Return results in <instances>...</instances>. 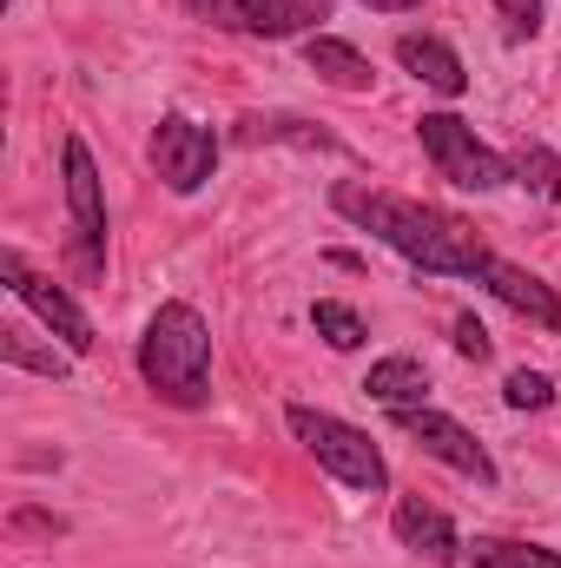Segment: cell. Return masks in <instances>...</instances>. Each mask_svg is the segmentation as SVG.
<instances>
[{
    "label": "cell",
    "instance_id": "1",
    "mask_svg": "<svg viewBox=\"0 0 561 568\" xmlns=\"http://www.w3.org/2000/svg\"><path fill=\"white\" fill-rule=\"evenodd\" d=\"M330 205L364 225L370 239H384L390 252H404L417 272H436V278H482L489 272V245L469 219L442 212V205H422V199H404V192H384V185H364V179H344L330 192Z\"/></svg>",
    "mask_w": 561,
    "mask_h": 568
},
{
    "label": "cell",
    "instance_id": "2",
    "mask_svg": "<svg viewBox=\"0 0 561 568\" xmlns=\"http://www.w3.org/2000/svg\"><path fill=\"white\" fill-rule=\"evenodd\" d=\"M140 377L172 410L212 404V331L192 304H159L140 337Z\"/></svg>",
    "mask_w": 561,
    "mask_h": 568
},
{
    "label": "cell",
    "instance_id": "3",
    "mask_svg": "<svg viewBox=\"0 0 561 568\" xmlns=\"http://www.w3.org/2000/svg\"><path fill=\"white\" fill-rule=\"evenodd\" d=\"M284 424H290V436L317 456V469H330L344 489H370V496L390 489V463H384V449H377L357 424H344V417H330V410H310V404H290Z\"/></svg>",
    "mask_w": 561,
    "mask_h": 568
},
{
    "label": "cell",
    "instance_id": "4",
    "mask_svg": "<svg viewBox=\"0 0 561 568\" xmlns=\"http://www.w3.org/2000/svg\"><path fill=\"white\" fill-rule=\"evenodd\" d=\"M417 140H422V152H429V165H436L449 185H462V192H496V185L516 179V159H502L496 145H482L476 126H462L456 113H422Z\"/></svg>",
    "mask_w": 561,
    "mask_h": 568
},
{
    "label": "cell",
    "instance_id": "5",
    "mask_svg": "<svg viewBox=\"0 0 561 568\" xmlns=\"http://www.w3.org/2000/svg\"><path fill=\"white\" fill-rule=\"evenodd\" d=\"M192 20L225 27V33H258V40H290L330 20V0H185Z\"/></svg>",
    "mask_w": 561,
    "mask_h": 568
},
{
    "label": "cell",
    "instance_id": "6",
    "mask_svg": "<svg viewBox=\"0 0 561 568\" xmlns=\"http://www.w3.org/2000/svg\"><path fill=\"white\" fill-rule=\"evenodd\" d=\"M0 278H7V291H13V297H20V304H27V311H33V317L67 344V351H73V357H86V351L100 344V337H93V317H86V311H80V304H73L53 278H40L20 252H0Z\"/></svg>",
    "mask_w": 561,
    "mask_h": 568
},
{
    "label": "cell",
    "instance_id": "7",
    "mask_svg": "<svg viewBox=\"0 0 561 568\" xmlns=\"http://www.w3.org/2000/svg\"><path fill=\"white\" fill-rule=\"evenodd\" d=\"M67 212H73V258L86 278H100L106 265V192H100V165L86 140H67Z\"/></svg>",
    "mask_w": 561,
    "mask_h": 568
},
{
    "label": "cell",
    "instance_id": "8",
    "mask_svg": "<svg viewBox=\"0 0 561 568\" xmlns=\"http://www.w3.org/2000/svg\"><path fill=\"white\" fill-rule=\"evenodd\" d=\"M152 165H159V179L172 192H198L212 179V165H218V133L185 120V113H165L159 133H152Z\"/></svg>",
    "mask_w": 561,
    "mask_h": 568
},
{
    "label": "cell",
    "instance_id": "9",
    "mask_svg": "<svg viewBox=\"0 0 561 568\" xmlns=\"http://www.w3.org/2000/svg\"><path fill=\"white\" fill-rule=\"evenodd\" d=\"M390 424L404 429L410 443H417L422 456H436V463H449V469H462V476H476L482 489L496 483V463H489V449L469 436V429L456 424V417H442V410H429V404H417V410H390Z\"/></svg>",
    "mask_w": 561,
    "mask_h": 568
},
{
    "label": "cell",
    "instance_id": "10",
    "mask_svg": "<svg viewBox=\"0 0 561 568\" xmlns=\"http://www.w3.org/2000/svg\"><path fill=\"white\" fill-rule=\"evenodd\" d=\"M482 291L489 297H502L509 311H522L529 324H542V331H555L561 337V297H555V284H542L536 272H522V265H509V258H489V272H482Z\"/></svg>",
    "mask_w": 561,
    "mask_h": 568
},
{
    "label": "cell",
    "instance_id": "11",
    "mask_svg": "<svg viewBox=\"0 0 561 568\" xmlns=\"http://www.w3.org/2000/svg\"><path fill=\"white\" fill-rule=\"evenodd\" d=\"M397 542L417 549V556H429L436 568L462 562V536H456V523H449L436 503H422V496H404V503H397Z\"/></svg>",
    "mask_w": 561,
    "mask_h": 568
},
{
    "label": "cell",
    "instance_id": "12",
    "mask_svg": "<svg viewBox=\"0 0 561 568\" xmlns=\"http://www.w3.org/2000/svg\"><path fill=\"white\" fill-rule=\"evenodd\" d=\"M397 60H404V73H417L429 93H442V100H456L462 87H469V73H462V60H456V47H442L436 33H404L397 40Z\"/></svg>",
    "mask_w": 561,
    "mask_h": 568
},
{
    "label": "cell",
    "instance_id": "13",
    "mask_svg": "<svg viewBox=\"0 0 561 568\" xmlns=\"http://www.w3.org/2000/svg\"><path fill=\"white\" fill-rule=\"evenodd\" d=\"M304 67L324 80V87H337V93H370V60L350 47V40H337V33H310L304 40Z\"/></svg>",
    "mask_w": 561,
    "mask_h": 568
},
{
    "label": "cell",
    "instance_id": "14",
    "mask_svg": "<svg viewBox=\"0 0 561 568\" xmlns=\"http://www.w3.org/2000/svg\"><path fill=\"white\" fill-rule=\"evenodd\" d=\"M364 390L384 410H417V404H429V371H422V357H384V364H370Z\"/></svg>",
    "mask_w": 561,
    "mask_h": 568
},
{
    "label": "cell",
    "instance_id": "15",
    "mask_svg": "<svg viewBox=\"0 0 561 568\" xmlns=\"http://www.w3.org/2000/svg\"><path fill=\"white\" fill-rule=\"evenodd\" d=\"M238 140H245V145L284 140V145H324V152H344V145L330 140L324 126H310V120H290V113H252V120H238Z\"/></svg>",
    "mask_w": 561,
    "mask_h": 568
},
{
    "label": "cell",
    "instance_id": "16",
    "mask_svg": "<svg viewBox=\"0 0 561 568\" xmlns=\"http://www.w3.org/2000/svg\"><path fill=\"white\" fill-rule=\"evenodd\" d=\"M0 364H7V371H40V377H67V371H73V357H67V351L33 344V331H20V324H7V331H0Z\"/></svg>",
    "mask_w": 561,
    "mask_h": 568
},
{
    "label": "cell",
    "instance_id": "17",
    "mask_svg": "<svg viewBox=\"0 0 561 568\" xmlns=\"http://www.w3.org/2000/svg\"><path fill=\"white\" fill-rule=\"evenodd\" d=\"M476 568H561L555 549H536V542H502V536H476Z\"/></svg>",
    "mask_w": 561,
    "mask_h": 568
},
{
    "label": "cell",
    "instance_id": "18",
    "mask_svg": "<svg viewBox=\"0 0 561 568\" xmlns=\"http://www.w3.org/2000/svg\"><path fill=\"white\" fill-rule=\"evenodd\" d=\"M310 324H317V337L330 344V351H357L370 331H364V317L350 311V304H337V297H317L310 304Z\"/></svg>",
    "mask_w": 561,
    "mask_h": 568
},
{
    "label": "cell",
    "instance_id": "19",
    "mask_svg": "<svg viewBox=\"0 0 561 568\" xmlns=\"http://www.w3.org/2000/svg\"><path fill=\"white\" fill-rule=\"evenodd\" d=\"M516 172H522V185H536L549 205L561 199V159L549 145H522V152H516Z\"/></svg>",
    "mask_w": 561,
    "mask_h": 568
},
{
    "label": "cell",
    "instance_id": "20",
    "mask_svg": "<svg viewBox=\"0 0 561 568\" xmlns=\"http://www.w3.org/2000/svg\"><path fill=\"white\" fill-rule=\"evenodd\" d=\"M502 397H509L516 410H549V404H555V384H549L542 371H509Z\"/></svg>",
    "mask_w": 561,
    "mask_h": 568
},
{
    "label": "cell",
    "instance_id": "21",
    "mask_svg": "<svg viewBox=\"0 0 561 568\" xmlns=\"http://www.w3.org/2000/svg\"><path fill=\"white\" fill-rule=\"evenodd\" d=\"M496 13H502L509 40H536L542 33V0H496Z\"/></svg>",
    "mask_w": 561,
    "mask_h": 568
},
{
    "label": "cell",
    "instance_id": "22",
    "mask_svg": "<svg viewBox=\"0 0 561 568\" xmlns=\"http://www.w3.org/2000/svg\"><path fill=\"white\" fill-rule=\"evenodd\" d=\"M456 351H462V357H476V364L489 357V331L476 324V311H462V317H456Z\"/></svg>",
    "mask_w": 561,
    "mask_h": 568
},
{
    "label": "cell",
    "instance_id": "23",
    "mask_svg": "<svg viewBox=\"0 0 561 568\" xmlns=\"http://www.w3.org/2000/svg\"><path fill=\"white\" fill-rule=\"evenodd\" d=\"M364 7H377V13H410V7H422V0H364Z\"/></svg>",
    "mask_w": 561,
    "mask_h": 568
}]
</instances>
